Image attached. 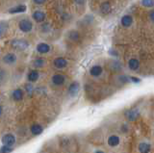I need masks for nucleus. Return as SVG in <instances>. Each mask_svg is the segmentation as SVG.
Masks as SVG:
<instances>
[{
	"instance_id": "1a4fd4ad",
	"label": "nucleus",
	"mask_w": 154,
	"mask_h": 153,
	"mask_svg": "<svg viewBox=\"0 0 154 153\" xmlns=\"http://www.w3.org/2000/svg\"><path fill=\"white\" fill-rule=\"evenodd\" d=\"M26 6L25 5H18L14 8H12L9 10V14L14 15V14H20V13H24L26 11Z\"/></svg>"
},
{
	"instance_id": "2eb2a0df",
	"label": "nucleus",
	"mask_w": 154,
	"mask_h": 153,
	"mask_svg": "<svg viewBox=\"0 0 154 153\" xmlns=\"http://www.w3.org/2000/svg\"><path fill=\"white\" fill-rule=\"evenodd\" d=\"M119 143V138L115 135H112L108 139V145L111 146H117Z\"/></svg>"
},
{
	"instance_id": "f257e3e1",
	"label": "nucleus",
	"mask_w": 154,
	"mask_h": 153,
	"mask_svg": "<svg viewBox=\"0 0 154 153\" xmlns=\"http://www.w3.org/2000/svg\"><path fill=\"white\" fill-rule=\"evenodd\" d=\"M19 27L22 32L24 33H28L33 29V23L28 19H22L19 21Z\"/></svg>"
},
{
	"instance_id": "f3484780",
	"label": "nucleus",
	"mask_w": 154,
	"mask_h": 153,
	"mask_svg": "<svg viewBox=\"0 0 154 153\" xmlns=\"http://www.w3.org/2000/svg\"><path fill=\"white\" fill-rule=\"evenodd\" d=\"M127 119L129 120L130 121H134L136 120L137 119H138V117H139V113L138 111H136V110H130L129 112H127Z\"/></svg>"
},
{
	"instance_id": "412c9836",
	"label": "nucleus",
	"mask_w": 154,
	"mask_h": 153,
	"mask_svg": "<svg viewBox=\"0 0 154 153\" xmlns=\"http://www.w3.org/2000/svg\"><path fill=\"white\" fill-rule=\"evenodd\" d=\"M13 151L12 146H3L1 148H0V153H11Z\"/></svg>"
},
{
	"instance_id": "9b49d317",
	"label": "nucleus",
	"mask_w": 154,
	"mask_h": 153,
	"mask_svg": "<svg viewBox=\"0 0 154 153\" xmlns=\"http://www.w3.org/2000/svg\"><path fill=\"white\" fill-rule=\"evenodd\" d=\"M33 19H35L37 22H42L45 19V15L44 12L41 11H36L33 14Z\"/></svg>"
},
{
	"instance_id": "f8f14e48",
	"label": "nucleus",
	"mask_w": 154,
	"mask_h": 153,
	"mask_svg": "<svg viewBox=\"0 0 154 153\" xmlns=\"http://www.w3.org/2000/svg\"><path fill=\"white\" fill-rule=\"evenodd\" d=\"M102 71H103V69H102L100 65H93V67H92L91 69H90V73H91V75L97 77L102 73Z\"/></svg>"
},
{
	"instance_id": "0eeeda50",
	"label": "nucleus",
	"mask_w": 154,
	"mask_h": 153,
	"mask_svg": "<svg viewBox=\"0 0 154 153\" xmlns=\"http://www.w3.org/2000/svg\"><path fill=\"white\" fill-rule=\"evenodd\" d=\"M52 83L56 86H61L65 83V77L62 74H55L52 76Z\"/></svg>"
},
{
	"instance_id": "c85d7f7f",
	"label": "nucleus",
	"mask_w": 154,
	"mask_h": 153,
	"mask_svg": "<svg viewBox=\"0 0 154 153\" xmlns=\"http://www.w3.org/2000/svg\"><path fill=\"white\" fill-rule=\"evenodd\" d=\"M2 112H3V108H2L1 106H0V115L2 114Z\"/></svg>"
},
{
	"instance_id": "393cba45",
	"label": "nucleus",
	"mask_w": 154,
	"mask_h": 153,
	"mask_svg": "<svg viewBox=\"0 0 154 153\" xmlns=\"http://www.w3.org/2000/svg\"><path fill=\"white\" fill-rule=\"evenodd\" d=\"M129 80L132 81V82H134V83H140L141 82V80L139 79V78H136V77H130Z\"/></svg>"
},
{
	"instance_id": "cd10ccee",
	"label": "nucleus",
	"mask_w": 154,
	"mask_h": 153,
	"mask_svg": "<svg viewBox=\"0 0 154 153\" xmlns=\"http://www.w3.org/2000/svg\"><path fill=\"white\" fill-rule=\"evenodd\" d=\"M153 14H154V12H150V20H151V21H153V20H154Z\"/></svg>"
},
{
	"instance_id": "7ed1b4c3",
	"label": "nucleus",
	"mask_w": 154,
	"mask_h": 153,
	"mask_svg": "<svg viewBox=\"0 0 154 153\" xmlns=\"http://www.w3.org/2000/svg\"><path fill=\"white\" fill-rule=\"evenodd\" d=\"M16 143V138L12 134H6L2 137V143L4 146H12Z\"/></svg>"
},
{
	"instance_id": "bb28decb",
	"label": "nucleus",
	"mask_w": 154,
	"mask_h": 153,
	"mask_svg": "<svg viewBox=\"0 0 154 153\" xmlns=\"http://www.w3.org/2000/svg\"><path fill=\"white\" fill-rule=\"evenodd\" d=\"M75 3H77L78 5H83V4L85 3V0H74Z\"/></svg>"
},
{
	"instance_id": "9d476101",
	"label": "nucleus",
	"mask_w": 154,
	"mask_h": 153,
	"mask_svg": "<svg viewBox=\"0 0 154 153\" xmlns=\"http://www.w3.org/2000/svg\"><path fill=\"white\" fill-rule=\"evenodd\" d=\"M16 60V57L15 54L13 53H7L5 56L3 57V62L5 64H8V65H11L13 63H15Z\"/></svg>"
},
{
	"instance_id": "c756f323",
	"label": "nucleus",
	"mask_w": 154,
	"mask_h": 153,
	"mask_svg": "<svg viewBox=\"0 0 154 153\" xmlns=\"http://www.w3.org/2000/svg\"><path fill=\"white\" fill-rule=\"evenodd\" d=\"M96 153H104V152H102V151H96Z\"/></svg>"
},
{
	"instance_id": "4be33fe9",
	"label": "nucleus",
	"mask_w": 154,
	"mask_h": 153,
	"mask_svg": "<svg viewBox=\"0 0 154 153\" xmlns=\"http://www.w3.org/2000/svg\"><path fill=\"white\" fill-rule=\"evenodd\" d=\"M7 27H8V25H7L6 22H0V37L4 35Z\"/></svg>"
},
{
	"instance_id": "423d86ee",
	"label": "nucleus",
	"mask_w": 154,
	"mask_h": 153,
	"mask_svg": "<svg viewBox=\"0 0 154 153\" xmlns=\"http://www.w3.org/2000/svg\"><path fill=\"white\" fill-rule=\"evenodd\" d=\"M37 51L40 52V53H41V54L48 53V52L50 51V46L45 42H41L37 45Z\"/></svg>"
},
{
	"instance_id": "b1692460",
	"label": "nucleus",
	"mask_w": 154,
	"mask_h": 153,
	"mask_svg": "<svg viewBox=\"0 0 154 153\" xmlns=\"http://www.w3.org/2000/svg\"><path fill=\"white\" fill-rule=\"evenodd\" d=\"M109 9H110V4H108V3L103 4V6H102V11H103L105 14L109 12Z\"/></svg>"
},
{
	"instance_id": "6e6552de",
	"label": "nucleus",
	"mask_w": 154,
	"mask_h": 153,
	"mask_svg": "<svg viewBox=\"0 0 154 153\" xmlns=\"http://www.w3.org/2000/svg\"><path fill=\"white\" fill-rule=\"evenodd\" d=\"M133 23V19L129 15H125L121 17V25L123 27H130Z\"/></svg>"
},
{
	"instance_id": "ddd939ff",
	"label": "nucleus",
	"mask_w": 154,
	"mask_h": 153,
	"mask_svg": "<svg viewBox=\"0 0 154 153\" xmlns=\"http://www.w3.org/2000/svg\"><path fill=\"white\" fill-rule=\"evenodd\" d=\"M13 98H14L16 101H20L23 98V91L20 89H16L13 91Z\"/></svg>"
},
{
	"instance_id": "dca6fc26",
	"label": "nucleus",
	"mask_w": 154,
	"mask_h": 153,
	"mask_svg": "<svg viewBox=\"0 0 154 153\" xmlns=\"http://www.w3.org/2000/svg\"><path fill=\"white\" fill-rule=\"evenodd\" d=\"M42 131H44V128H42L40 124L35 123V124H33L31 126V132L34 135H40V134L42 133Z\"/></svg>"
},
{
	"instance_id": "f03ea898",
	"label": "nucleus",
	"mask_w": 154,
	"mask_h": 153,
	"mask_svg": "<svg viewBox=\"0 0 154 153\" xmlns=\"http://www.w3.org/2000/svg\"><path fill=\"white\" fill-rule=\"evenodd\" d=\"M12 46L16 50H25L28 47V42L24 40H15L12 42Z\"/></svg>"
},
{
	"instance_id": "5701e85b",
	"label": "nucleus",
	"mask_w": 154,
	"mask_h": 153,
	"mask_svg": "<svg viewBox=\"0 0 154 153\" xmlns=\"http://www.w3.org/2000/svg\"><path fill=\"white\" fill-rule=\"evenodd\" d=\"M153 0H143V5L144 7H153Z\"/></svg>"
},
{
	"instance_id": "39448f33",
	"label": "nucleus",
	"mask_w": 154,
	"mask_h": 153,
	"mask_svg": "<svg viewBox=\"0 0 154 153\" xmlns=\"http://www.w3.org/2000/svg\"><path fill=\"white\" fill-rule=\"evenodd\" d=\"M54 67L57 68H64L67 65V61L65 58H62V57H59V58L54 60Z\"/></svg>"
},
{
	"instance_id": "aec40b11",
	"label": "nucleus",
	"mask_w": 154,
	"mask_h": 153,
	"mask_svg": "<svg viewBox=\"0 0 154 153\" xmlns=\"http://www.w3.org/2000/svg\"><path fill=\"white\" fill-rule=\"evenodd\" d=\"M44 65V61L42 58H38L35 60V62H34V67L37 68H42Z\"/></svg>"
},
{
	"instance_id": "20e7f679",
	"label": "nucleus",
	"mask_w": 154,
	"mask_h": 153,
	"mask_svg": "<svg viewBox=\"0 0 154 153\" xmlns=\"http://www.w3.org/2000/svg\"><path fill=\"white\" fill-rule=\"evenodd\" d=\"M79 90H80V84L78 82H73L68 87V93H70L71 97H75V95L78 94Z\"/></svg>"
},
{
	"instance_id": "a211bd4d",
	"label": "nucleus",
	"mask_w": 154,
	"mask_h": 153,
	"mask_svg": "<svg viewBox=\"0 0 154 153\" xmlns=\"http://www.w3.org/2000/svg\"><path fill=\"white\" fill-rule=\"evenodd\" d=\"M139 150L141 153H148L150 151V146L147 143H142L139 146Z\"/></svg>"
},
{
	"instance_id": "a878e982",
	"label": "nucleus",
	"mask_w": 154,
	"mask_h": 153,
	"mask_svg": "<svg viewBox=\"0 0 154 153\" xmlns=\"http://www.w3.org/2000/svg\"><path fill=\"white\" fill-rule=\"evenodd\" d=\"M45 1H46V0H34V2H35L36 4H38V5H41V4H44Z\"/></svg>"
},
{
	"instance_id": "4468645a",
	"label": "nucleus",
	"mask_w": 154,
	"mask_h": 153,
	"mask_svg": "<svg viewBox=\"0 0 154 153\" xmlns=\"http://www.w3.org/2000/svg\"><path fill=\"white\" fill-rule=\"evenodd\" d=\"M140 65V62L138 59H130L129 62H128V67L131 69V71H136L138 69Z\"/></svg>"
},
{
	"instance_id": "6ab92c4d",
	"label": "nucleus",
	"mask_w": 154,
	"mask_h": 153,
	"mask_svg": "<svg viewBox=\"0 0 154 153\" xmlns=\"http://www.w3.org/2000/svg\"><path fill=\"white\" fill-rule=\"evenodd\" d=\"M38 76L40 75H38V72L37 71H32L28 74V80L30 82H36L38 79Z\"/></svg>"
}]
</instances>
